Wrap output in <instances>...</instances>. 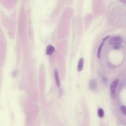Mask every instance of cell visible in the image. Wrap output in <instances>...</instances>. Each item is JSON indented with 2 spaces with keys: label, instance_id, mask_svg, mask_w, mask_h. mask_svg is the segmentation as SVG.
Instances as JSON below:
<instances>
[{
  "label": "cell",
  "instance_id": "cell-1",
  "mask_svg": "<svg viewBox=\"0 0 126 126\" xmlns=\"http://www.w3.org/2000/svg\"><path fill=\"white\" fill-rule=\"evenodd\" d=\"M123 41V39L120 36H115L110 38L109 39L108 42L109 44L116 45H120L121 43Z\"/></svg>",
  "mask_w": 126,
  "mask_h": 126
},
{
  "label": "cell",
  "instance_id": "cell-2",
  "mask_svg": "<svg viewBox=\"0 0 126 126\" xmlns=\"http://www.w3.org/2000/svg\"><path fill=\"white\" fill-rule=\"evenodd\" d=\"M119 80L118 79H116L113 81L110 85V90H111V96L112 98H114L116 94V90L117 86V85L119 83Z\"/></svg>",
  "mask_w": 126,
  "mask_h": 126
},
{
  "label": "cell",
  "instance_id": "cell-3",
  "mask_svg": "<svg viewBox=\"0 0 126 126\" xmlns=\"http://www.w3.org/2000/svg\"><path fill=\"white\" fill-rule=\"evenodd\" d=\"M109 38V36H107V37H105L102 42H101V43L100 44L99 46V48H98V51H97V57L98 58H100V56H101V51H102V47L104 44V43L105 42V41Z\"/></svg>",
  "mask_w": 126,
  "mask_h": 126
},
{
  "label": "cell",
  "instance_id": "cell-4",
  "mask_svg": "<svg viewBox=\"0 0 126 126\" xmlns=\"http://www.w3.org/2000/svg\"><path fill=\"white\" fill-rule=\"evenodd\" d=\"M89 86L91 90L94 91L98 88V82L95 79H92L90 81Z\"/></svg>",
  "mask_w": 126,
  "mask_h": 126
},
{
  "label": "cell",
  "instance_id": "cell-5",
  "mask_svg": "<svg viewBox=\"0 0 126 126\" xmlns=\"http://www.w3.org/2000/svg\"><path fill=\"white\" fill-rule=\"evenodd\" d=\"M55 51V48L53 45H48L46 49V53L48 55H51Z\"/></svg>",
  "mask_w": 126,
  "mask_h": 126
},
{
  "label": "cell",
  "instance_id": "cell-6",
  "mask_svg": "<svg viewBox=\"0 0 126 126\" xmlns=\"http://www.w3.org/2000/svg\"><path fill=\"white\" fill-rule=\"evenodd\" d=\"M84 61L83 58H81L78 61L77 65V71L78 72H80L82 70L84 66Z\"/></svg>",
  "mask_w": 126,
  "mask_h": 126
},
{
  "label": "cell",
  "instance_id": "cell-7",
  "mask_svg": "<svg viewBox=\"0 0 126 126\" xmlns=\"http://www.w3.org/2000/svg\"><path fill=\"white\" fill-rule=\"evenodd\" d=\"M54 76H55V80L56 82L57 85L58 87H60V78H59V73L57 70H55Z\"/></svg>",
  "mask_w": 126,
  "mask_h": 126
},
{
  "label": "cell",
  "instance_id": "cell-8",
  "mask_svg": "<svg viewBox=\"0 0 126 126\" xmlns=\"http://www.w3.org/2000/svg\"><path fill=\"white\" fill-rule=\"evenodd\" d=\"M98 114L100 118H102L103 117L104 115V110L103 109L100 108L98 109Z\"/></svg>",
  "mask_w": 126,
  "mask_h": 126
},
{
  "label": "cell",
  "instance_id": "cell-9",
  "mask_svg": "<svg viewBox=\"0 0 126 126\" xmlns=\"http://www.w3.org/2000/svg\"><path fill=\"white\" fill-rule=\"evenodd\" d=\"M120 109H121V111L122 112V113L125 115H126V107L125 105H122L121 106V108H120Z\"/></svg>",
  "mask_w": 126,
  "mask_h": 126
}]
</instances>
